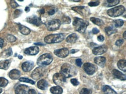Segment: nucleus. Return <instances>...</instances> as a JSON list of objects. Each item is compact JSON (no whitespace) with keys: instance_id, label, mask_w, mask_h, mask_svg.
<instances>
[{"instance_id":"obj_55","label":"nucleus","mask_w":126,"mask_h":94,"mask_svg":"<svg viewBox=\"0 0 126 94\" xmlns=\"http://www.w3.org/2000/svg\"><path fill=\"white\" fill-rule=\"evenodd\" d=\"M2 90L1 88H0V94L2 93Z\"/></svg>"},{"instance_id":"obj_5","label":"nucleus","mask_w":126,"mask_h":94,"mask_svg":"<svg viewBox=\"0 0 126 94\" xmlns=\"http://www.w3.org/2000/svg\"><path fill=\"white\" fill-rule=\"evenodd\" d=\"M125 11V8L123 6H118L108 10V15L110 17H116L122 15Z\"/></svg>"},{"instance_id":"obj_20","label":"nucleus","mask_w":126,"mask_h":94,"mask_svg":"<svg viewBox=\"0 0 126 94\" xmlns=\"http://www.w3.org/2000/svg\"><path fill=\"white\" fill-rule=\"evenodd\" d=\"M48 84L45 80H41L37 83V87L41 90H45L47 88Z\"/></svg>"},{"instance_id":"obj_43","label":"nucleus","mask_w":126,"mask_h":94,"mask_svg":"<svg viewBox=\"0 0 126 94\" xmlns=\"http://www.w3.org/2000/svg\"><path fill=\"white\" fill-rule=\"evenodd\" d=\"M98 40L99 42H103L104 41V37L102 35H99L98 36Z\"/></svg>"},{"instance_id":"obj_23","label":"nucleus","mask_w":126,"mask_h":94,"mask_svg":"<svg viewBox=\"0 0 126 94\" xmlns=\"http://www.w3.org/2000/svg\"><path fill=\"white\" fill-rule=\"evenodd\" d=\"M50 91L53 94H62L63 90L60 86H55V87H51Z\"/></svg>"},{"instance_id":"obj_9","label":"nucleus","mask_w":126,"mask_h":94,"mask_svg":"<svg viewBox=\"0 0 126 94\" xmlns=\"http://www.w3.org/2000/svg\"><path fill=\"white\" fill-rule=\"evenodd\" d=\"M72 9L78 13L80 15H82L83 16L86 17L87 16L90 15V10L85 6H75V7H73Z\"/></svg>"},{"instance_id":"obj_26","label":"nucleus","mask_w":126,"mask_h":94,"mask_svg":"<svg viewBox=\"0 0 126 94\" xmlns=\"http://www.w3.org/2000/svg\"><path fill=\"white\" fill-rule=\"evenodd\" d=\"M118 68L121 71L126 72V61L125 60H121L119 61L117 63Z\"/></svg>"},{"instance_id":"obj_46","label":"nucleus","mask_w":126,"mask_h":94,"mask_svg":"<svg viewBox=\"0 0 126 94\" xmlns=\"http://www.w3.org/2000/svg\"><path fill=\"white\" fill-rule=\"evenodd\" d=\"M4 45V40L0 38V47H2Z\"/></svg>"},{"instance_id":"obj_13","label":"nucleus","mask_w":126,"mask_h":94,"mask_svg":"<svg viewBox=\"0 0 126 94\" xmlns=\"http://www.w3.org/2000/svg\"><path fill=\"white\" fill-rule=\"evenodd\" d=\"M108 50V47L106 46L102 45L98 46V47H95L93 49V52L94 54L98 55H101L104 54L105 52H106V51Z\"/></svg>"},{"instance_id":"obj_17","label":"nucleus","mask_w":126,"mask_h":94,"mask_svg":"<svg viewBox=\"0 0 126 94\" xmlns=\"http://www.w3.org/2000/svg\"><path fill=\"white\" fill-rule=\"evenodd\" d=\"M106 58L103 57H98L94 58V62L96 64L101 67H104L106 63Z\"/></svg>"},{"instance_id":"obj_22","label":"nucleus","mask_w":126,"mask_h":94,"mask_svg":"<svg viewBox=\"0 0 126 94\" xmlns=\"http://www.w3.org/2000/svg\"><path fill=\"white\" fill-rule=\"evenodd\" d=\"M11 61L9 60H4V61H0V69L6 70L8 69L9 65H10Z\"/></svg>"},{"instance_id":"obj_39","label":"nucleus","mask_w":126,"mask_h":94,"mask_svg":"<svg viewBox=\"0 0 126 94\" xmlns=\"http://www.w3.org/2000/svg\"><path fill=\"white\" fill-rule=\"evenodd\" d=\"M22 13V10H19V9H16L14 12V15L15 17H17L20 14Z\"/></svg>"},{"instance_id":"obj_33","label":"nucleus","mask_w":126,"mask_h":94,"mask_svg":"<svg viewBox=\"0 0 126 94\" xmlns=\"http://www.w3.org/2000/svg\"><path fill=\"white\" fill-rule=\"evenodd\" d=\"M124 24L123 20H121V19H119V20H116L114 21V25L116 27H121Z\"/></svg>"},{"instance_id":"obj_7","label":"nucleus","mask_w":126,"mask_h":94,"mask_svg":"<svg viewBox=\"0 0 126 94\" xmlns=\"http://www.w3.org/2000/svg\"><path fill=\"white\" fill-rule=\"evenodd\" d=\"M45 72H46V69H44V67H38V68H35L34 71L33 72L32 74V77L35 80H38L44 75Z\"/></svg>"},{"instance_id":"obj_41","label":"nucleus","mask_w":126,"mask_h":94,"mask_svg":"<svg viewBox=\"0 0 126 94\" xmlns=\"http://www.w3.org/2000/svg\"><path fill=\"white\" fill-rule=\"evenodd\" d=\"M124 43V41L123 39H119L117 40V41L116 42V45L117 46H120L122 45V44Z\"/></svg>"},{"instance_id":"obj_53","label":"nucleus","mask_w":126,"mask_h":94,"mask_svg":"<svg viewBox=\"0 0 126 94\" xmlns=\"http://www.w3.org/2000/svg\"><path fill=\"white\" fill-rule=\"evenodd\" d=\"M73 1H74V2H80V0H73Z\"/></svg>"},{"instance_id":"obj_37","label":"nucleus","mask_w":126,"mask_h":94,"mask_svg":"<svg viewBox=\"0 0 126 94\" xmlns=\"http://www.w3.org/2000/svg\"><path fill=\"white\" fill-rule=\"evenodd\" d=\"M99 4V1H95V2H90L88 3V5L90 6H96Z\"/></svg>"},{"instance_id":"obj_49","label":"nucleus","mask_w":126,"mask_h":94,"mask_svg":"<svg viewBox=\"0 0 126 94\" xmlns=\"http://www.w3.org/2000/svg\"><path fill=\"white\" fill-rule=\"evenodd\" d=\"M29 10H30V8H29V7H28V6L26 7V8H25V11H26V12H29Z\"/></svg>"},{"instance_id":"obj_4","label":"nucleus","mask_w":126,"mask_h":94,"mask_svg":"<svg viewBox=\"0 0 126 94\" xmlns=\"http://www.w3.org/2000/svg\"><path fill=\"white\" fill-rule=\"evenodd\" d=\"M53 61V58L49 54H44L41 55L37 60V65L40 66H45L49 65Z\"/></svg>"},{"instance_id":"obj_2","label":"nucleus","mask_w":126,"mask_h":94,"mask_svg":"<svg viewBox=\"0 0 126 94\" xmlns=\"http://www.w3.org/2000/svg\"><path fill=\"white\" fill-rule=\"evenodd\" d=\"M61 73L63 74L66 78L70 77L72 76H75L77 74V70L73 65L66 63H64L61 67Z\"/></svg>"},{"instance_id":"obj_12","label":"nucleus","mask_w":126,"mask_h":94,"mask_svg":"<svg viewBox=\"0 0 126 94\" xmlns=\"http://www.w3.org/2000/svg\"><path fill=\"white\" fill-rule=\"evenodd\" d=\"M54 54L60 58H65L69 55V51L67 48H63L55 50Z\"/></svg>"},{"instance_id":"obj_27","label":"nucleus","mask_w":126,"mask_h":94,"mask_svg":"<svg viewBox=\"0 0 126 94\" xmlns=\"http://www.w3.org/2000/svg\"><path fill=\"white\" fill-rule=\"evenodd\" d=\"M120 2L119 0H108L106 1V2L105 3V5L107 7H111L116 5Z\"/></svg>"},{"instance_id":"obj_1","label":"nucleus","mask_w":126,"mask_h":94,"mask_svg":"<svg viewBox=\"0 0 126 94\" xmlns=\"http://www.w3.org/2000/svg\"><path fill=\"white\" fill-rule=\"evenodd\" d=\"M88 24V21L87 20L77 18V17H75L74 19L73 22V25L75 30L80 33L85 32Z\"/></svg>"},{"instance_id":"obj_11","label":"nucleus","mask_w":126,"mask_h":94,"mask_svg":"<svg viewBox=\"0 0 126 94\" xmlns=\"http://www.w3.org/2000/svg\"><path fill=\"white\" fill-rule=\"evenodd\" d=\"M26 21L29 23L33 24L36 25V26H40L42 24V21L40 17L33 16L29 17L26 19Z\"/></svg>"},{"instance_id":"obj_16","label":"nucleus","mask_w":126,"mask_h":94,"mask_svg":"<svg viewBox=\"0 0 126 94\" xmlns=\"http://www.w3.org/2000/svg\"><path fill=\"white\" fill-rule=\"evenodd\" d=\"M34 67V63L32 61H26L22 63V68L23 71L29 72L33 69Z\"/></svg>"},{"instance_id":"obj_6","label":"nucleus","mask_w":126,"mask_h":94,"mask_svg":"<svg viewBox=\"0 0 126 94\" xmlns=\"http://www.w3.org/2000/svg\"><path fill=\"white\" fill-rule=\"evenodd\" d=\"M66 78L61 73H55L53 76V82L58 86L62 85L66 83Z\"/></svg>"},{"instance_id":"obj_14","label":"nucleus","mask_w":126,"mask_h":94,"mask_svg":"<svg viewBox=\"0 0 126 94\" xmlns=\"http://www.w3.org/2000/svg\"><path fill=\"white\" fill-rule=\"evenodd\" d=\"M29 88L28 86L23 85H19L15 89L16 94H27Z\"/></svg>"},{"instance_id":"obj_15","label":"nucleus","mask_w":126,"mask_h":94,"mask_svg":"<svg viewBox=\"0 0 126 94\" xmlns=\"http://www.w3.org/2000/svg\"><path fill=\"white\" fill-rule=\"evenodd\" d=\"M39 52V48L37 46H32V47H29L25 50V53L26 54L34 55L37 54Z\"/></svg>"},{"instance_id":"obj_25","label":"nucleus","mask_w":126,"mask_h":94,"mask_svg":"<svg viewBox=\"0 0 126 94\" xmlns=\"http://www.w3.org/2000/svg\"><path fill=\"white\" fill-rule=\"evenodd\" d=\"M19 31L22 34L25 35H29L30 33V31H31L29 28L21 24H19Z\"/></svg>"},{"instance_id":"obj_31","label":"nucleus","mask_w":126,"mask_h":94,"mask_svg":"<svg viewBox=\"0 0 126 94\" xmlns=\"http://www.w3.org/2000/svg\"><path fill=\"white\" fill-rule=\"evenodd\" d=\"M8 84V81L7 79L4 77H0V87H5Z\"/></svg>"},{"instance_id":"obj_40","label":"nucleus","mask_w":126,"mask_h":94,"mask_svg":"<svg viewBox=\"0 0 126 94\" xmlns=\"http://www.w3.org/2000/svg\"><path fill=\"white\" fill-rule=\"evenodd\" d=\"M11 5L13 8H15L19 6V5L17 4V2H16L15 1H11Z\"/></svg>"},{"instance_id":"obj_3","label":"nucleus","mask_w":126,"mask_h":94,"mask_svg":"<svg viewBox=\"0 0 126 94\" xmlns=\"http://www.w3.org/2000/svg\"><path fill=\"white\" fill-rule=\"evenodd\" d=\"M64 38V35L63 33L51 34L47 36L44 38V41L47 43H56L62 42L63 41Z\"/></svg>"},{"instance_id":"obj_50","label":"nucleus","mask_w":126,"mask_h":94,"mask_svg":"<svg viewBox=\"0 0 126 94\" xmlns=\"http://www.w3.org/2000/svg\"><path fill=\"white\" fill-rule=\"evenodd\" d=\"M34 44L35 45H44L43 43H35Z\"/></svg>"},{"instance_id":"obj_42","label":"nucleus","mask_w":126,"mask_h":94,"mask_svg":"<svg viewBox=\"0 0 126 94\" xmlns=\"http://www.w3.org/2000/svg\"><path fill=\"white\" fill-rule=\"evenodd\" d=\"M76 65L77 66L80 67L81 66V65L83 63H82V61L81 59H77L76 60Z\"/></svg>"},{"instance_id":"obj_35","label":"nucleus","mask_w":126,"mask_h":94,"mask_svg":"<svg viewBox=\"0 0 126 94\" xmlns=\"http://www.w3.org/2000/svg\"><path fill=\"white\" fill-rule=\"evenodd\" d=\"M71 22V19L69 16H64L62 17V23L64 24H69Z\"/></svg>"},{"instance_id":"obj_45","label":"nucleus","mask_w":126,"mask_h":94,"mask_svg":"<svg viewBox=\"0 0 126 94\" xmlns=\"http://www.w3.org/2000/svg\"><path fill=\"white\" fill-rule=\"evenodd\" d=\"M92 32H93V33H94V34H96V33H99V31L96 28H93V31H92Z\"/></svg>"},{"instance_id":"obj_44","label":"nucleus","mask_w":126,"mask_h":94,"mask_svg":"<svg viewBox=\"0 0 126 94\" xmlns=\"http://www.w3.org/2000/svg\"><path fill=\"white\" fill-rule=\"evenodd\" d=\"M36 94V92L33 89H30V90H29L28 94Z\"/></svg>"},{"instance_id":"obj_34","label":"nucleus","mask_w":126,"mask_h":94,"mask_svg":"<svg viewBox=\"0 0 126 94\" xmlns=\"http://www.w3.org/2000/svg\"><path fill=\"white\" fill-rule=\"evenodd\" d=\"M6 39H7V41H9V42H14L16 41V38L14 35H12L8 34L6 36Z\"/></svg>"},{"instance_id":"obj_21","label":"nucleus","mask_w":126,"mask_h":94,"mask_svg":"<svg viewBox=\"0 0 126 94\" xmlns=\"http://www.w3.org/2000/svg\"><path fill=\"white\" fill-rule=\"evenodd\" d=\"M77 39H78V36L77 35V34L73 33L67 36V38H66V41L70 43H74L76 42Z\"/></svg>"},{"instance_id":"obj_54","label":"nucleus","mask_w":126,"mask_h":94,"mask_svg":"<svg viewBox=\"0 0 126 94\" xmlns=\"http://www.w3.org/2000/svg\"><path fill=\"white\" fill-rule=\"evenodd\" d=\"M19 59H20V60H22V58H23V57H22V56H21V55H19Z\"/></svg>"},{"instance_id":"obj_32","label":"nucleus","mask_w":126,"mask_h":94,"mask_svg":"<svg viewBox=\"0 0 126 94\" xmlns=\"http://www.w3.org/2000/svg\"><path fill=\"white\" fill-rule=\"evenodd\" d=\"M19 81L22 82H25V83H30L32 84H34L35 82L34 81H33L32 80L29 79L25 77H21L19 79Z\"/></svg>"},{"instance_id":"obj_30","label":"nucleus","mask_w":126,"mask_h":94,"mask_svg":"<svg viewBox=\"0 0 126 94\" xmlns=\"http://www.w3.org/2000/svg\"><path fill=\"white\" fill-rule=\"evenodd\" d=\"M12 55V50L11 48H9L7 50H5L4 52H2V56L4 58H6V57H8L11 55Z\"/></svg>"},{"instance_id":"obj_56","label":"nucleus","mask_w":126,"mask_h":94,"mask_svg":"<svg viewBox=\"0 0 126 94\" xmlns=\"http://www.w3.org/2000/svg\"><path fill=\"white\" fill-rule=\"evenodd\" d=\"M40 94V93H39V94Z\"/></svg>"},{"instance_id":"obj_52","label":"nucleus","mask_w":126,"mask_h":94,"mask_svg":"<svg viewBox=\"0 0 126 94\" xmlns=\"http://www.w3.org/2000/svg\"><path fill=\"white\" fill-rule=\"evenodd\" d=\"M126 32L125 31V32H124V34H123V36H124V39H126Z\"/></svg>"},{"instance_id":"obj_29","label":"nucleus","mask_w":126,"mask_h":94,"mask_svg":"<svg viewBox=\"0 0 126 94\" xmlns=\"http://www.w3.org/2000/svg\"><path fill=\"white\" fill-rule=\"evenodd\" d=\"M105 31L106 33H107L108 35H110L116 33L117 32V30L114 29L112 27H107L105 28Z\"/></svg>"},{"instance_id":"obj_38","label":"nucleus","mask_w":126,"mask_h":94,"mask_svg":"<svg viewBox=\"0 0 126 94\" xmlns=\"http://www.w3.org/2000/svg\"><path fill=\"white\" fill-rule=\"evenodd\" d=\"M71 83L74 86H77L79 84V82H78L77 79H73L71 80Z\"/></svg>"},{"instance_id":"obj_8","label":"nucleus","mask_w":126,"mask_h":94,"mask_svg":"<svg viewBox=\"0 0 126 94\" xmlns=\"http://www.w3.org/2000/svg\"><path fill=\"white\" fill-rule=\"evenodd\" d=\"M61 21L58 19H55V20H51L48 24L47 28L49 31H56L58 28L60 27Z\"/></svg>"},{"instance_id":"obj_47","label":"nucleus","mask_w":126,"mask_h":94,"mask_svg":"<svg viewBox=\"0 0 126 94\" xmlns=\"http://www.w3.org/2000/svg\"><path fill=\"white\" fill-rule=\"evenodd\" d=\"M55 13V10L54 9H51V10L48 12V14L49 15H53Z\"/></svg>"},{"instance_id":"obj_10","label":"nucleus","mask_w":126,"mask_h":94,"mask_svg":"<svg viewBox=\"0 0 126 94\" xmlns=\"http://www.w3.org/2000/svg\"><path fill=\"white\" fill-rule=\"evenodd\" d=\"M83 69L88 75H92L95 72L96 66L93 63H87L84 64Z\"/></svg>"},{"instance_id":"obj_24","label":"nucleus","mask_w":126,"mask_h":94,"mask_svg":"<svg viewBox=\"0 0 126 94\" xmlns=\"http://www.w3.org/2000/svg\"><path fill=\"white\" fill-rule=\"evenodd\" d=\"M102 91L106 94H117V93L108 85H104L102 87Z\"/></svg>"},{"instance_id":"obj_28","label":"nucleus","mask_w":126,"mask_h":94,"mask_svg":"<svg viewBox=\"0 0 126 94\" xmlns=\"http://www.w3.org/2000/svg\"><path fill=\"white\" fill-rule=\"evenodd\" d=\"M90 20H91L93 23H94L95 24L99 25V26H101V25H103V24H104L103 21L101 20V19H98V18H95V17H91V18H90Z\"/></svg>"},{"instance_id":"obj_18","label":"nucleus","mask_w":126,"mask_h":94,"mask_svg":"<svg viewBox=\"0 0 126 94\" xmlns=\"http://www.w3.org/2000/svg\"><path fill=\"white\" fill-rule=\"evenodd\" d=\"M20 76V71L17 69H13L9 73V76L11 79L16 80L19 79Z\"/></svg>"},{"instance_id":"obj_51","label":"nucleus","mask_w":126,"mask_h":94,"mask_svg":"<svg viewBox=\"0 0 126 94\" xmlns=\"http://www.w3.org/2000/svg\"><path fill=\"white\" fill-rule=\"evenodd\" d=\"M40 13H41V14H43V13H45L44 9H41V10H40Z\"/></svg>"},{"instance_id":"obj_19","label":"nucleus","mask_w":126,"mask_h":94,"mask_svg":"<svg viewBox=\"0 0 126 94\" xmlns=\"http://www.w3.org/2000/svg\"><path fill=\"white\" fill-rule=\"evenodd\" d=\"M113 74L114 77L118 79H120L122 81L126 80V77L125 74H124L123 73H122L121 72L119 71L117 69H114L113 71Z\"/></svg>"},{"instance_id":"obj_36","label":"nucleus","mask_w":126,"mask_h":94,"mask_svg":"<svg viewBox=\"0 0 126 94\" xmlns=\"http://www.w3.org/2000/svg\"><path fill=\"white\" fill-rule=\"evenodd\" d=\"M92 91L90 89L83 88L80 92V94H91Z\"/></svg>"},{"instance_id":"obj_48","label":"nucleus","mask_w":126,"mask_h":94,"mask_svg":"<svg viewBox=\"0 0 126 94\" xmlns=\"http://www.w3.org/2000/svg\"><path fill=\"white\" fill-rule=\"evenodd\" d=\"M78 50H75V49H72V50L70 51V53L71 54H75L76 52H78Z\"/></svg>"}]
</instances>
